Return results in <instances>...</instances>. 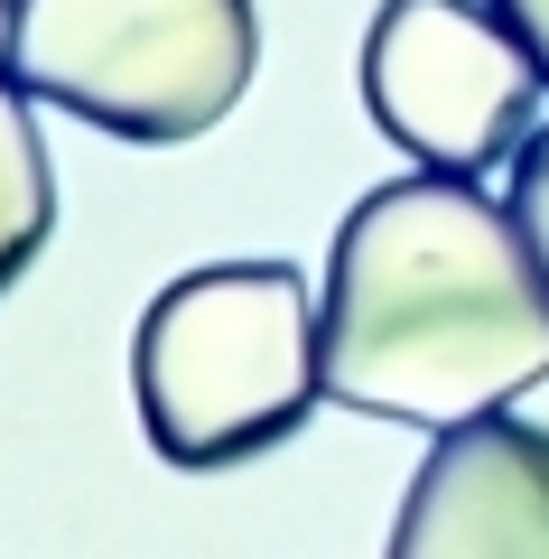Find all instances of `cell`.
I'll list each match as a JSON object with an SVG mask.
<instances>
[{
    "mask_svg": "<svg viewBox=\"0 0 549 559\" xmlns=\"http://www.w3.org/2000/svg\"><path fill=\"white\" fill-rule=\"evenodd\" d=\"M493 10L512 20V38L530 47V66H540V84H549V0H493Z\"/></svg>",
    "mask_w": 549,
    "mask_h": 559,
    "instance_id": "cell-8",
    "label": "cell"
},
{
    "mask_svg": "<svg viewBox=\"0 0 549 559\" xmlns=\"http://www.w3.org/2000/svg\"><path fill=\"white\" fill-rule=\"evenodd\" d=\"M47 234H57V168H47V140L28 121V94L0 75V299L28 280Z\"/></svg>",
    "mask_w": 549,
    "mask_h": 559,
    "instance_id": "cell-6",
    "label": "cell"
},
{
    "mask_svg": "<svg viewBox=\"0 0 549 559\" xmlns=\"http://www.w3.org/2000/svg\"><path fill=\"white\" fill-rule=\"evenodd\" d=\"M0 28H10V0H0Z\"/></svg>",
    "mask_w": 549,
    "mask_h": 559,
    "instance_id": "cell-9",
    "label": "cell"
},
{
    "mask_svg": "<svg viewBox=\"0 0 549 559\" xmlns=\"http://www.w3.org/2000/svg\"><path fill=\"white\" fill-rule=\"evenodd\" d=\"M503 205H512V224L530 234V252H540V271H549V121L512 150V197Z\"/></svg>",
    "mask_w": 549,
    "mask_h": 559,
    "instance_id": "cell-7",
    "label": "cell"
},
{
    "mask_svg": "<svg viewBox=\"0 0 549 559\" xmlns=\"http://www.w3.org/2000/svg\"><path fill=\"white\" fill-rule=\"evenodd\" d=\"M140 439L187 476L271 457L326 401V336L298 261H196L131 326Z\"/></svg>",
    "mask_w": 549,
    "mask_h": 559,
    "instance_id": "cell-2",
    "label": "cell"
},
{
    "mask_svg": "<svg viewBox=\"0 0 549 559\" xmlns=\"http://www.w3.org/2000/svg\"><path fill=\"white\" fill-rule=\"evenodd\" d=\"M382 559H549V429L466 419L429 439Z\"/></svg>",
    "mask_w": 549,
    "mask_h": 559,
    "instance_id": "cell-5",
    "label": "cell"
},
{
    "mask_svg": "<svg viewBox=\"0 0 549 559\" xmlns=\"http://www.w3.org/2000/svg\"><path fill=\"white\" fill-rule=\"evenodd\" d=\"M317 336L335 411L447 439L549 382V271L503 197L410 168L335 224Z\"/></svg>",
    "mask_w": 549,
    "mask_h": 559,
    "instance_id": "cell-1",
    "label": "cell"
},
{
    "mask_svg": "<svg viewBox=\"0 0 549 559\" xmlns=\"http://www.w3.org/2000/svg\"><path fill=\"white\" fill-rule=\"evenodd\" d=\"M540 66L493 0H382L363 28V103L419 168H503L540 131Z\"/></svg>",
    "mask_w": 549,
    "mask_h": 559,
    "instance_id": "cell-4",
    "label": "cell"
},
{
    "mask_svg": "<svg viewBox=\"0 0 549 559\" xmlns=\"http://www.w3.org/2000/svg\"><path fill=\"white\" fill-rule=\"evenodd\" d=\"M261 66L252 0H10L0 75L28 103L168 150L234 121Z\"/></svg>",
    "mask_w": 549,
    "mask_h": 559,
    "instance_id": "cell-3",
    "label": "cell"
}]
</instances>
